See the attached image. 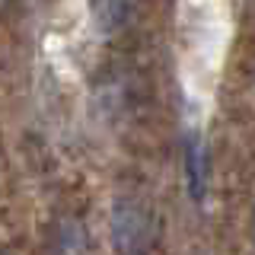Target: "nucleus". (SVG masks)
Returning a JSON list of instances; mask_svg holds the SVG:
<instances>
[]
</instances>
